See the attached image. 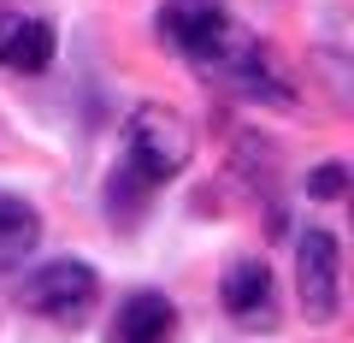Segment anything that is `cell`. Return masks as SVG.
Wrapping results in <instances>:
<instances>
[{
    "label": "cell",
    "instance_id": "obj_2",
    "mask_svg": "<svg viewBox=\"0 0 354 343\" xmlns=\"http://www.w3.org/2000/svg\"><path fill=\"white\" fill-rule=\"evenodd\" d=\"M95 296H101L95 267L65 254V261H41V267L24 279L18 308H24V314H36V319H53V326H83L88 308H95Z\"/></svg>",
    "mask_w": 354,
    "mask_h": 343
},
{
    "label": "cell",
    "instance_id": "obj_7",
    "mask_svg": "<svg viewBox=\"0 0 354 343\" xmlns=\"http://www.w3.org/2000/svg\"><path fill=\"white\" fill-rule=\"evenodd\" d=\"M41 249V213L24 195H0V272H18Z\"/></svg>",
    "mask_w": 354,
    "mask_h": 343
},
{
    "label": "cell",
    "instance_id": "obj_5",
    "mask_svg": "<svg viewBox=\"0 0 354 343\" xmlns=\"http://www.w3.org/2000/svg\"><path fill=\"white\" fill-rule=\"evenodd\" d=\"M225 314L242 319V326H254V319H266V308H272V267L266 261H254V254H242V261H230L225 272Z\"/></svg>",
    "mask_w": 354,
    "mask_h": 343
},
{
    "label": "cell",
    "instance_id": "obj_6",
    "mask_svg": "<svg viewBox=\"0 0 354 343\" xmlns=\"http://www.w3.org/2000/svg\"><path fill=\"white\" fill-rule=\"evenodd\" d=\"M171 331H177V308L165 302L160 290H136L118 308L113 343H171Z\"/></svg>",
    "mask_w": 354,
    "mask_h": 343
},
{
    "label": "cell",
    "instance_id": "obj_3",
    "mask_svg": "<svg viewBox=\"0 0 354 343\" xmlns=\"http://www.w3.org/2000/svg\"><path fill=\"white\" fill-rule=\"evenodd\" d=\"M295 296L313 326H330L342 314V249L325 225H307L295 237Z\"/></svg>",
    "mask_w": 354,
    "mask_h": 343
},
{
    "label": "cell",
    "instance_id": "obj_1",
    "mask_svg": "<svg viewBox=\"0 0 354 343\" xmlns=\"http://www.w3.org/2000/svg\"><path fill=\"white\" fill-rule=\"evenodd\" d=\"M189 160H195V130H189V118L177 113V107L142 101L136 113L124 118V166L148 184V190L183 178Z\"/></svg>",
    "mask_w": 354,
    "mask_h": 343
},
{
    "label": "cell",
    "instance_id": "obj_9",
    "mask_svg": "<svg viewBox=\"0 0 354 343\" xmlns=\"http://www.w3.org/2000/svg\"><path fill=\"white\" fill-rule=\"evenodd\" d=\"M342 190H348V166L342 160H325L313 178H307V195H313V202H337Z\"/></svg>",
    "mask_w": 354,
    "mask_h": 343
},
{
    "label": "cell",
    "instance_id": "obj_8",
    "mask_svg": "<svg viewBox=\"0 0 354 343\" xmlns=\"http://www.w3.org/2000/svg\"><path fill=\"white\" fill-rule=\"evenodd\" d=\"M218 12H225L218 0H165V6H160V36L171 42V48H189Z\"/></svg>",
    "mask_w": 354,
    "mask_h": 343
},
{
    "label": "cell",
    "instance_id": "obj_4",
    "mask_svg": "<svg viewBox=\"0 0 354 343\" xmlns=\"http://www.w3.org/2000/svg\"><path fill=\"white\" fill-rule=\"evenodd\" d=\"M53 24L48 18H24V12H6L0 18V71H18V77H36L53 65Z\"/></svg>",
    "mask_w": 354,
    "mask_h": 343
}]
</instances>
